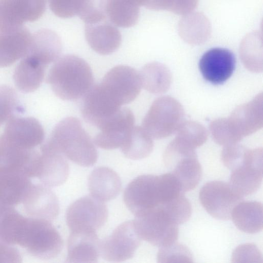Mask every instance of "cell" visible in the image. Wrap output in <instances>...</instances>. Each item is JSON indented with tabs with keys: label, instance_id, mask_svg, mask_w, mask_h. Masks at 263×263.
Returning <instances> with one entry per match:
<instances>
[{
	"label": "cell",
	"instance_id": "1",
	"mask_svg": "<svg viewBox=\"0 0 263 263\" xmlns=\"http://www.w3.org/2000/svg\"><path fill=\"white\" fill-rule=\"evenodd\" d=\"M44 144L80 166H92L98 159L94 142L74 117L59 122Z\"/></svg>",
	"mask_w": 263,
	"mask_h": 263
},
{
	"label": "cell",
	"instance_id": "2",
	"mask_svg": "<svg viewBox=\"0 0 263 263\" xmlns=\"http://www.w3.org/2000/svg\"><path fill=\"white\" fill-rule=\"evenodd\" d=\"M47 82L54 94L64 100L83 97L93 86V77L88 64L73 54L59 58L50 68Z\"/></svg>",
	"mask_w": 263,
	"mask_h": 263
},
{
	"label": "cell",
	"instance_id": "3",
	"mask_svg": "<svg viewBox=\"0 0 263 263\" xmlns=\"http://www.w3.org/2000/svg\"><path fill=\"white\" fill-rule=\"evenodd\" d=\"M163 161L179 182L183 193L198 185L202 176V168L195 149L175 139L166 147Z\"/></svg>",
	"mask_w": 263,
	"mask_h": 263
},
{
	"label": "cell",
	"instance_id": "4",
	"mask_svg": "<svg viewBox=\"0 0 263 263\" xmlns=\"http://www.w3.org/2000/svg\"><path fill=\"white\" fill-rule=\"evenodd\" d=\"M182 105L170 96L156 99L142 121V127L152 138L161 139L176 132L183 122Z\"/></svg>",
	"mask_w": 263,
	"mask_h": 263
},
{
	"label": "cell",
	"instance_id": "5",
	"mask_svg": "<svg viewBox=\"0 0 263 263\" xmlns=\"http://www.w3.org/2000/svg\"><path fill=\"white\" fill-rule=\"evenodd\" d=\"M133 221L141 240L153 246H168L178 238V225L172 221L160 205L143 211Z\"/></svg>",
	"mask_w": 263,
	"mask_h": 263
},
{
	"label": "cell",
	"instance_id": "6",
	"mask_svg": "<svg viewBox=\"0 0 263 263\" xmlns=\"http://www.w3.org/2000/svg\"><path fill=\"white\" fill-rule=\"evenodd\" d=\"M164 195L161 175H143L128 184L123 200L128 210L136 216L146 210L162 204Z\"/></svg>",
	"mask_w": 263,
	"mask_h": 263
},
{
	"label": "cell",
	"instance_id": "7",
	"mask_svg": "<svg viewBox=\"0 0 263 263\" xmlns=\"http://www.w3.org/2000/svg\"><path fill=\"white\" fill-rule=\"evenodd\" d=\"M99 84L109 98L121 106L133 101L142 87L139 73L126 65L111 68Z\"/></svg>",
	"mask_w": 263,
	"mask_h": 263
},
{
	"label": "cell",
	"instance_id": "8",
	"mask_svg": "<svg viewBox=\"0 0 263 263\" xmlns=\"http://www.w3.org/2000/svg\"><path fill=\"white\" fill-rule=\"evenodd\" d=\"M199 200L206 212L220 220L231 218L234 207L243 197L229 183L212 181L205 183L199 192Z\"/></svg>",
	"mask_w": 263,
	"mask_h": 263
},
{
	"label": "cell",
	"instance_id": "9",
	"mask_svg": "<svg viewBox=\"0 0 263 263\" xmlns=\"http://www.w3.org/2000/svg\"><path fill=\"white\" fill-rule=\"evenodd\" d=\"M107 218L106 205L91 196L73 202L68 208L66 214V223L70 231H96L104 225Z\"/></svg>",
	"mask_w": 263,
	"mask_h": 263
},
{
	"label": "cell",
	"instance_id": "10",
	"mask_svg": "<svg viewBox=\"0 0 263 263\" xmlns=\"http://www.w3.org/2000/svg\"><path fill=\"white\" fill-rule=\"evenodd\" d=\"M141 243L133 220L124 222L100 241V255L108 261H123L134 256Z\"/></svg>",
	"mask_w": 263,
	"mask_h": 263
},
{
	"label": "cell",
	"instance_id": "11",
	"mask_svg": "<svg viewBox=\"0 0 263 263\" xmlns=\"http://www.w3.org/2000/svg\"><path fill=\"white\" fill-rule=\"evenodd\" d=\"M46 5V0H0V31L37 20L45 12Z\"/></svg>",
	"mask_w": 263,
	"mask_h": 263
},
{
	"label": "cell",
	"instance_id": "12",
	"mask_svg": "<svg viewBox=\"0 0 263 263\" xmlns=\"http://www.w3.org/2000/svg\"><path fill=\"white\" fill-rule=\"evenodd\" d=\"M262 101L261 92L249 102L237 106L227 118L230 129L238 142L262 128Z\"/></svg>",
	"mask_w": 263,
	"mask_h": 263
},
{
	"label": "cell",
	"instance_id": "13",
	"mask_svg": "<svg viewBox=\"0 0 263 263\" xmlns=\"http://www.w3.org/2000/svg\"><path fill=\"white\" fill-rule=\"evenodd\" d=\"M135 117L127 108H123L99 129L93 142L96 145L104 149L121 147L126 141L133 127Z\"/></svg>",
	"mask_w": 263,
	"mask_h": 263
},
{
	"label": "cell",
	"instance_id": "14",
	"mask_svg": "<svg viewBox=\"0 0 263 263\" xmlns=\"http://www.w3.org/2000/svg\"><path fill=\"white\" fill-rule=\"evenodd\" d=\"M83 97L82 116L86 121L99 129L121 108L108 96L99 84L93 85Z\"/></svg>",
	"mask_w": 263,
	"mask_h": 263
},
{
	"label": "cell",
	"instance_id": "15",
	"mask_svg": "<svg viewBox=\"0 0 263 263\" xmlns=\"http://www.w3.org/2000/svg\"><path fill=\"white\" fill-rule=\"evenodd\" d=\"M3 135L14 146L31 150L43 142L45 134L36 119L13 117L8 121Z\"/></svg>",
	"mask_w": 263,
	"mask_h": 263
},
{
	"label": "cell",
	"instance_id": "16",
	"mask_svg": "<svg viewBox=\"0 0 263 263\" xmlns=\"http://www.w3.org/2000/svg\"><path fill=\"white\" fill-rule=\"evenodd\" d=\"M262 176V148H254L247 163L232 171L229 183L243 197L258 190Z\"/></svg>",
	"mask_w": 263,
	"mask_h": 263
},
{
	"label": "cell",
	"instance_id": "17",
	"mask_svg": "<svg viewBox=\"0 0 263 263\" xmlns=\"http://www.w3.org/2000/svg\"><path fill=\"white\" fill-rule=\"evenodd\" d=\"M235 65V56L230 50L214 48L203 54L199 67L205 80L214 84H220L232 76Z\"/></svg>",
	"mask_w": 263,
	"mask_h": 263
},
{
	"label": "cell",
	"instance_id": "18",
	"mask_svg": "<svg viewBox=\"0 0 263 263\" xmlns=\"http://www.w3.org/2000/svg\"><path fill=\"white\" fill-rule=\"evenodd\" d=\"M100 242L96 231H70L67 240V262H96L100 255Z\"/></svg>",
	"mask_w": 263,
	"mask_h": 263
},
{
	"label": "cell",
	"instance_id": "19",
	"mask_svg": "<svg viewBox=\"0 0 263 263\" xmlns=\"http://www.w3.org/2000/svg\"><path fill=\"white\" fill-rule=\"evenodd\" d=\"M85 35L90 47L102 55L114 52L121 43L120 31L106 19L95 24H85Z\"/></svg>",
	"mask_w": 263,
	"mask_h": 263
},
{
	"label": "cell",
	"instance_id": "20",
	"mask_svg": "<svg viewBox=\"0 0 263 263\" xmlns=\"http://www.w3.org/2000/svg\"><path fill=\"white\" fill-rule=\"evenodd\" d=\"M31 35L24 26L0 31V67L10 66L26 55Z\"/></svg>",
	"mask_w": 263,
	"mask_h": 263
},
{
	"label": "cell",
	"instance_id": "21",
	"mask_svg": "<svg viewBox=\"0 0 263 263\" xmlns=\"http://www.w3.org/2000/svg\"><path fill=\"white\" fill-rule=\"evenodd\" d=\"M69 174V165L61 154L44 144L41 147L36 176L46 185L55 186L62 184Z\"/></svg>",
	"mask_w": 263,
	"mask_h": 263
},
{
	"label": "cell",
	"instance_id": "22",
	"mask_svg": "<svg viewBox=\"0 0 263 263\" xmlns=\"http://www.w3.org/2000/svg\"><path fill=\"white\" fill-rule=\"evenodd\" d=\"M62 50V44L59 35L53 30L42 29L31 35L26 55L47 66L59 58Z\"/></svg>",
	"mask_w": 263,
	"mask_h": 263
},
{
	"label": "cell",
	"instance_id": "23",
	"mask_svg": "<svg viewBox=\"0 0 263 263\" xmlns=\"http://www.w3.org/2000/svg\"><path fill=\"white\" fill-rule=\"evenodd\" d=\"M88 184L91 196L103 202L116 198L122 187L118 174L106 167L94 169L89 175Z\"/></svg>",
	"mask_w": 263,
	"mask_h": 263
},
{
	"label": "cell",
	"instance_id": "24",
	"mask_svg": "<svg viewBox=\"0 0 263 263\" xmlns=\"http://www.w3.org/2000/svg\"><path fill=\"white\" fill-rule=\"evenodd\" d=\"M46 67L34 58L25 55L14 72L13 79L16 86L25 92L35 91L43 82Z\"/></svg>",
	"mask_w": 263,
	"mask_h": 263
},
{
	"label": "cell",
	"instance_id": "25",
	"mask_svg": "<svg viewBox=\"0 0 263 263\" xmlns=\"http://www.w3.org/2000/svg\"><path fill=\"white\" fill-rule=\"evenodd\" d=\"M231 218L235 226L245 233L253 234L263 227V206L254 201H240L233 209Z\"/></svg>",
	"mask_w": 263,
	"mask_h": 263
},
{
	"label": "cell",
	"instance_id": "26",
	"mask_svg": "<svg viewBox=\"0 0 263 263\" xmlns=\"http://www.w3.org/2000/svg\"><path fill=\"white\" fill-rule=\"evenodd\" d=\"M142 87L154 94L167 91L172 83V74L164 65L153 62L145 65L139 72Z\"/></svg>",
	"mask_w": 263,
	"mask_h": 263
},
{
	"label": "cell",
	"instance_id": "27",
	"mask_svg": "<svg viewBox=\"0 0 263 263\" xmlns=\"http://www.w3.org/2000/svg\"><path fill=\"white\" fill-rule=\"evenodd\" d=\"M106 13L115 25L129 28L137 23L140 7L131 0H107Z\"/></svg>",
	"mask_w": 263,
	"mask_h": 263
},
{
	"label": "cell",
	"instance_id": "28",
	"mask_svg": "<svg viewBox=\"0 0 263 263\" xmlns=\"http://www.w3.org/2000/svg\"><path fill=\"white\" fill-rule=\"evenodd\" d=\"M153 147L152 138L147 132L142 127L134 126L121 149L126 157L138 160L148 156Z\"/></svg>",
	"mask_w": 263,
	"mask_h": 263
},
{
	"label": "cell",
	"instance_id": "29",
	"mask_svg": "<svg viewBox=\"0 0 263 263\" xmlns=\"http://www.w3.org/2000/svg\"><path fill=\"white\" fill-rule=\"evenodd\" d=\"M250 35L242 41L240 47V56L244 66L253 72H262V46L259 37Z\"/></svg>",
	"mask_w": 263,
	"mask_h": 263
},
{
	"label": "cell",
	"instance_id": "30",
	"mask_svg": "<svg viewBox=\"0 0 263 263\" xmlns=\"http://www.w3.org/2000/svg\"><path fill=\"white\" fill-rule=\"evenodd\" d=\"M176 132L175 139L195 149L203 144L208 138L205 128L195 121L183 122Z\"/></svg>",
	"mask_w": 263,
	"mask_h": 263
},
{
	"label": "cell",
	"instance_id": "31",
	"mask_svg": "<svg viewBox=\"0 0 263 263\" xmlns=\"http://www.w3.org/2000/svg\"><path fill=\"white\" fill-rule=\"evenodd\" d=\"M107 0H79L77 14L85 24L106 19Z\"/></svg>",
	"mask_w": 263,
	"mask_h": 263
},
{
	"label": "cell",
	"instance_id": "32",
	"mask_svg": "<svg viewBox=\"0 0 263 263\" xmlns=\"http://www.w3.org/2000/svg\"><path fill=\"white\" fill-rule=\"evenodd\" d=\"M159 205L172 221L178 226L186 222L192 215L191 204L183 193Z\"/></svg>",
	"mask_w": 263,
	"mask_h": 263
},
{
	"label": "cell",
	"instance_id": "33",
	"mask_svg": "<svg viewBox=\"0 0 263 263\" xmlns=\"http://www.w3.org/2000/svg\"><path fill=\"white\" fill-rule=\"evenodd\" d=\"M252 149L238 143L224 146L221 151V160L225 166L233 171L248 161Z\"/></svg>",
	"mask_w": 263,
	"mask_h": 263
},
{
	"label": "cell",
	"instance_id": "34",
	"mask_svg": "<svg viewBox=\"0 0 263 263\" xmlns=\"http://www.w3.org/2000/svg\"><path fill=\"white\" fill-rule=\"evenodd\" d=\"M198 0H145L144 6L154 10H165L179 15L191 12Z\"/></svg>",
	"mask_w": 263,
	"mask_h": 263
},
{
	"label": "cell",
	"instance_id": "35",
	"mask_svg": "<svg viewBox=\"0 0 263 263\" xmlns=\"http://www.w3.org/2000/svg\"><path fill=\"white\" fill-rule=\"evenodd\" d=\"M193 255L185 245L174 242L160 247L157 254L158 262H193Z\"/></svg>",
	"mask_w": 263,
	"mask_h": 263
},
{
	"label": "cell",
	"instance_id": "36",
	"mask_svg": "<svg viewBox=\"0 0 263 263\" xmlns=\"http://www.w3.org/2000/svg\"><path fill=\"white\" fill-rule=\"evenodd\" d=\"M13 89L8 86H0V126L13 117L18 109V101Z\"/></svg>",
	"mask_w": 263,
	"mask_h": 263
},
{
	"label": "cell",
	"instance_id": "37",
	"mask_svg": "<svg viewBox=\"0 0 263 263\" xmlns=\"http://www.w3.org/2000/svg\"><path fill=\"white\" fill-rule=\"evenodd\" d=\"M232 262H262V255L254 244L245 243L238 246L233 251Z\"/></svg>",
	"mask_w": 263,
	"mask_h": 263
},
{
	"label": "cell",
	"instance_id": "38",
	"mask_svg": "<svg viewBox=\"0 0 263 263\" xmlns=\"http://www.w3.org/2000/svg\"><path fill=\"white\" fill-rule=\"evenodd\" d=\"M79 0H48L52 12L57 16L70 18L77 14Z\"/></svg>",
	"mask_w": 263,
	"mask_h": 263
}]
</instances>
